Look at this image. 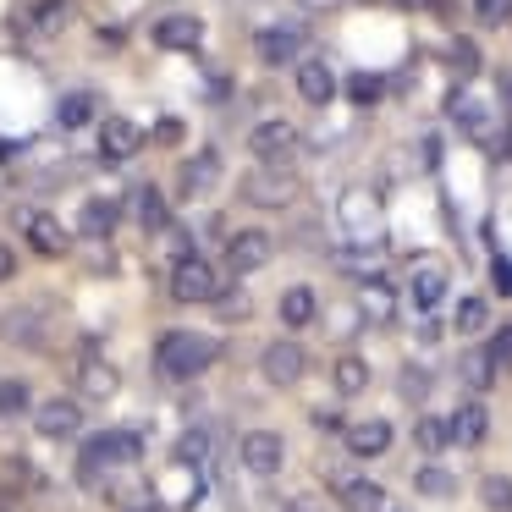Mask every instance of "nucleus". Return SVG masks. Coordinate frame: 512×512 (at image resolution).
Wrapping results in <instances>:
<instances>
[{"label": "nucleus", "mask_w": 512, "mask_h": 512, "mask_svg": "<svg viewBox=\"0 0 512 512\" xmlns=\"http://www.w3.org/2000/svg\"><path fill=\"white\" fill-rule=\"evenodd\" d=\"M149 39H155L160 50H193L204 39V23L193 12H166L155 28H149Z\"/></svg>", "instance_id": "16"}, {"label": "nucleus", "mask_w": 512, "mask_h": 512, "mask_svg": "<svg viewBox=\"0 0 512 512\" xmlns=\"http://www.w3.org/2000/svg\"><path fill=\"white\" fill-rule=\"evenodd\" d=\"M485 325H490V303L479 298V292H468V298L457 303V331H463V336H479Z\"/></svg>", "instance_id": "33"}, {"label": "nucleus", "mask_w": 512, "mask_h": 512, "mask_svg": "<svg viewBox=\"0 0 512 512\" xmlns=\"http://www.w3.org/2000/svg\"><path fill=\"white\" fill-rule=\"evenodd\" d=\"M441 298H446V270L441 265H419V270H413V281H408V303L419 314H430Z\"/></svg>", "instance_id": "22"}, {"label": "nucleus", "mask_w": 512, "mask_h": 512, "mask_svg": "<svg viewBox=\"0 0 512 512\" xmlns=\"http://www.w3.org/2000/svg\"><path fill=\"white\" fill-rule=\"evenodd\" d=\"M457 375H463L468 391H490L501 369H496V358H490V347H468V353L457 358Z\"/></svg>", "instance_id": "25"}, {"label": "nucleus", "mask_w": 512, "mask_h": 512, "mask_svg": "<svg viewBox=\"0 0 512 512\" xmlns=\"http://www.w3.org/2000/svg\"><path fill=\"white\" fill-rule=\"evenodd\" d=\"M413 490H419V496H452L457 479L446 474V468H435V463H419L413 468Z\"/></svg>", "instance_id": "32"}, {"label": "nucleus", "mask_w": 512, "mask_h": 512, "mask_svg": "<svg viewBox=\"0 0 512 512\" xmlns=\"http://www.w3.org/2000/svg\"><path fill=\"white\" fill-rule=\"evenodd\" d=\"M0 342H12V347H45L50 342V325H45V309L39 303H17V309L0 314Z\"/></svg>", "instance_id": "11"}, {"label": "nucleus", "mask_w": 512, "mask_h": 512, "mask_svg": "<svg viewBox=\"0 0 512 512\" xmlns=\"http://www.w3.org/2000/svg\"><path fill=\"white\" fill-rule=\"evenodd\" d=\"M446 441H452V424L435 419V413H419V424H413V446H419V452H441Z\"/></svg>", "instance_id": "31"}, {"label": "nucleus", "mask_w": 512, "mask_h": 512, "mask_svg": "<svg viewBox=\"0 0 512 512\" xmlns=\"http://www.w3.org/2000/svg\"><path fill=\"white\" fill-rule=\"evenodd\" d=\"M133 215H138V226H144V232H166V226H171L166 193H160V188H138L133 193Z\"/></svg>", "instance_id": "26"}, {"label": "nucleus", "mask_w": 512, "mask_h": 512, "mask_svg": "<svg viewBox=\"0 0 512 512\" xmlns=\"http://www.w3.org/2000/svg\"><path fill=\"white\" fill-rule=\"evenodd\" d=\"M452 67H457V72H468V78L479 72V50L468 45V39H457V45H452Z\"/></svg>", "instance_id": "41"}, {"label": "nucleus", "mask_w": 512, "mask_h": 512, "mask_svg": "<svg viewBox=\"0 0 512 512\" xmlns=\"http://www.w3.org/2000/svg\"><path fill=\"white\" fill-rule=\"evenodd\" d=\"M292 78H298V94L309 105H325L336 94V72L325 67V61H298V72H292Z\"/></svg>", "instance_id": "23"}, {"label": "nucleus", "mask_w": 512, "mask_h": 512, "mask_svg": "<svg viewBox=\"0 0 512 512\" xmlns=\"http://www.w3.org/2000/svg\"><path fill=\"white\" fill-rule=\"evenodd\" d=\"M490 281H496L501 298H512V259H496V265H490Z\"/></svg>", "instance_id": "43"}, {"label": "nucleus", "mask_w": 512, "mask_h": 512, "mask_svg": "<svg viewBox=\"0 0 512 512\" xmlns=\"http://www.w3.org/2000/svg\"><path fill=\"white\" fill-rule=\"evenodd\" d=\"M237 463H243L248 474L270 479V474H281V463H287V441H281L276 430H248L243 441H237Z\"/></svg>", "instance_id": "9"}, {"label": "nucleus", "mask_w": 512, "mask_h": 512, "mask_svg": "<svg viewBox=\"0 0 512 512\" xmlns=\"http://www.w3.org/2000/svg\"><path fill=\"white\" fill-rule=\"evenodd\" d=\"M237 199L254 204V210H292L298 182H292L287 166H254L243 182H237Z\"/></svg>", "instance_id": "3"}, {"label": "nucleus", "mask_w": 512, "mask_h": 512, "mask_svg": "<svg viewBox=\"0 0 512 512\" xmlns=\"http://www.w3.org/2000/svg\"><path fill=\"white\" fill-rule=\"evenodd\" d=\"M116 221H122V204H116V199H89V204H83V215H78V226L89 237H111Z\"/></svg>", "instance_id": "28"}, {"label": "nucleus", "mask_w": 512, "mask_h": 512, "mask_svg": "<svg viewBox=\"0 0 512 512\" xmlns=\"http://www.w3.org/2000/svg\"><path fill=\"white\" fill-rule=\"evenodd\" d=\"M490 358H496V369H512V325L490 331Z\"/></svg>", "instance_id": "40"}, {"label": "nucleus", "mask_w": 512, "mask_h": 512, "mask_svg": "<svg viewBox=\"0 0 512 512\" xmlns=\"http://www.w3.org/2000/svg\"><path fill=\"white\" fill-rule=\"evenodd\" d=\"M276 314H281V325H287V331H303V325H314V314H320V303H314V287H287V292H281V303H276Z\"/></svg>", "instance_id": "24"}, {"label": "nucleus", "mask_w": 512, "mask_h": 512, "mask_svg": "<svg viewBox=\"0 0 512 512\" xmlns=\"http://www.w3.org/2000/svg\"><path fill=\"white\" fill-rule=\"evenodd\" d=\"M0 512H34V501H28V490L0 485Z\"/></svg>", "instance_id": "42"}, {"label": "nucleus", "mask_w": 512, "mask_h": 512, "mask_svg": "<svg viewBox=\"0 0 512 512\" xmlns=\"http://www.w3.org/2000/svg\"><path fill=\"white\" fill-rule=\"evenodd\" d=\"M479 501H485V512H512V479L507 474H485L479 479Z\"/></svg>", "instance_id": "34"}, {"label": "nucleus", "mask_w": 512, "mask_h": 512, "mask_svg": "<svg viewBox=\"0 0 512 512\" xmlns=\"http://www.w3.org/2000/svg\"><path fill=\"white\" fill-rule=\"evenodd\" d=\"M331 485H336V496H342V512H386V485H380V479L347 474V479H331Z\"/></svg>", "instance_id": "17"}, {"label": "nucleus", "mask_w": 512, "mask_h": 512, "mask_svg": "<svg viewBox=\"0 0 512 512\" xmlns=\"http://www.w3.org/2000/svg\"><path fill=\"white\" fill-rule=\"evenodd\" d=\"M221 259H226L232 276H254V270H265L270 259H276V237L259 232V226H243V232L226 237V254Z\"/></svg>", "instance_id": "5"}, {"label": "nucleus", "mask_w": 512, "mask_h": 512, "mask_svg": "<svg viewBox=\"0 0 512 512\" xmlns=\"http://www.w3.org/2000/svg\"><path fill=\"white\" fill-rule=\"evenodd\" d=\"M342 435H347V452H353V457H380V452L391 446V435H397V430H391L386 419H353Z\"/></svg>", "instance_id": "19"}, {"label": "nucleus", "mask_w": 512, "mask_h": 512, "mask_svg": "<svg viewBox=\"0 0 512 512\" xmlns=\"http://www.w3.org/2000/svg\"><path fill=\"white\" fill-rule=\"evenodd\" d=\"M6 485H17V490H45V474H39L28 457H6Z\"/></svg>", "instance_id": "35"}, {"label": "nucleus", "mask_w": 512, "mask_h": 512, "mask_svg": "<svg viewBox=\"0 0 512 512\" xmlns=\"http://www.w3.org/2000/svg\"><path fill=\"white\" fill-rule=\"evenodd\" d=\"M369 380H375V375H369V364L358 353H342L331 364V391H336V397H364Z\"/></svg>", "instance_id": "21"}, {"label": "nucleus", "mask_w": 512, "mask_h": 512, "mask_svg": "<svg viewBox=\"0 0 512 512\" xmlns=\"http://www.w3.org/2000/svg\"><path fill=\"white\" fill-rule=\"evenodd\" d=\"M380 94H386V83H380L375 72H353V78H347V100L353 105H375Z\"/></svg>", "instance_id": "36"}, {"label": "nucleus", "mask_w": 512, "mask_h": 512, "mask_svg": "<svg viewBox=\"0 0 512 512\" xmlns=\"http://www.w3.org/2000/svg\"><path fill=\"white\" fill-rule=\"evenodd\" d=\"M314 424H320V430H347L342 413H314Z\"/></svg>", "instance_id": "46"}, {"label": "nucleus", "mask_w": 512, "mask_h": 512, "mask_svg": "<svg viewBox=\"0 0 512 512\" xmlns=\"http://www.w3.org/2000/svg\"><path fill=\"white\" fill-rule=\"evenodd\" d=\"M94 105H100V100H94L89 89H78V94H61V105H56V122L67 127V133H72V127H89V122H94Z\"/></svg>", "instance_id": "29"}, {"label": "nucleus", "mask_w": 512, "mask_h": 512, "mask_svg": "<svg viewBox=\"0 0 512 512\" xmlns=\"http://www.w3.org/2000/svg\"><path fill=\"white\" fill-rule=\"evenodd\" d=\"M287 512H303V507H287Z\"/></svg>", "instance_id": "48"}, {"label": "nucleus", "mask_w": 512, "mask_h": 512, "mask_svg": "<svg viewBox=\"0 0 512 512\" xmlns=\"http://www.w3.org/2000/svg\"><path fill=\"white\" fill-rule=\"evenodd\" d=\"M105 501H111L116 512H166L155 496V485H149L138 468H116V474L105 479Z\"/></svg>", "instance_id": "7"}, {"label": "nucleus", "mask_w": 512, "mask_h": 512, "mask_svg": "<svg viewBox=\"0 0 512 512\" xmlns=\"http://www.w3.org/2000/svg\"><path fill=\"white\" fill-rule=\"evenodd\" d=\"M28 408H34V386L17 380V375H6L0 380V419H23Z\"/></svg>", "instance_id": "30"}, {"label": "nucleus", "mask_w": 512, "mask_h": 512, "mask_svg": "<svg viewBox=\"0 0 512 512\" xmlns=\"http://www.w3.org/2000/svg\"><path fill=\"white\" fill-rule=\"evenodd\" d=\"M72 380H78V391L89 402H105V397H116V386H122V375H116V364H105L100 353H83L78 358V369H72Z\"/></svg>", "instance_id": "14"}, {"label": "nucleus", "mask_w": 512, "mask_h": 512, "mask_svg": "<svg viewBox=\"0 0 512 512\" xmlns=\"http://www.w3.org/2000/svg\"><path fill=\"white\" fill-rule=\"evenodd\" d=\"M67 17H72L67 0H34V6H28V34L50 39V34H61V28H67Z\"/></svg>", "instance_id": "27"}, {"label": "nucleus", "mask_w": 512, "mask_h": 512, "mask_svg": "<svg viewBox=\"0 0 512 512\" xmlns=\"http://www.w3.org/2000/svg\"><path fill=\"white\" fill-rule=\"evenodd\" d=\"M298 6H303V12H314V17H320V12H336L342 0H298Z\"/></svg>", "instance_id": "47"}, {"label": "nucleus", "mask_w": 512, "mask_h": 512, "mask_svg": "<svg viewBox=\"0 0 512 512\" xmlns=\"http://www.w3.org/2000/svg\"><path fill=\"white\" fill-rule=\"evenodd\" d=\"M138 457H144V441H138L133 430H100L83 441L78 452V485L83 490H105V479L116 474V468H138Z\"/></svg>", "instance_id": "1"}, {"label": "nucleus", "mask_w": 512, "mask_h": 512, "mask_svg": "<svg viewBox=\"0 0 512 512\" xmlns=\"http://www.w3.org/2000/svg\"><path fill=\"white\" fill-rule=\"evenodd\" d=\"M430 386H435V380H430V369H419V364H408V369H402V397H408L413 402V408H419V402L424 397H430Z\"/></svg>", "instance_id": "38"}, {"label": "nucleus", "mask_w": 512, "mask_h": 512, "mask_svg": "<svg viewBox=\"0 0 512 512\" xmlns=\"http://www.w3.org/2000/svg\"><path fill=\"white\" fill-rule=\"evenodd\" d=\"M446 424H452V441L457 446H479L490 435V413H485V402H479V397H463V408H457Z\"/></svg>", "instance_id": "20"}, {"label": "nucleus", "mask_w": 512, "mask_h": 512, "mask_svg": "<svg viewBox=\"0 0 512 512\" xmlns=\"http://www.w3.org/2000/svg\"><path fill=\"white\" fill-rule=\"evenodd\" d=\"M303 369H309V353H303L298 336H276V342H270L265 353H259V375H265L270 386H281V391L298 386Z\"/></svg>", "instance_id": "6"}, {"label": "nucleus", "mask_w": 512, "mask_h": 512, "mask_svg": "<svg viewBox=\"0 0 512 512\" xmlns=\"http://www.w3.org/2000/svg\"><path fill=\"white\" fill-rule=\"evenodd\" d=\"M215 353H221V342L204 331H166L155 342V375L160 380H193L215 364Z\"/></svg>", "instance_id": "2"}, {"label": "nucleus", "mask_w": 512, "mask_h": 512, "mask_svg": "<svg viewBox=\"0 0 512 512\" xmlns=\"http://www.w3.org/2000/svg\"><path fill=\"white\" fill-rule=\"evenodd\" d=\"M298 28H259L254 34V50H259V61H265V67H292V61H298Z\"/></svg>", "instance_id": "18"}, {"label": "nucleus", "mask_w": 512, "mask_h": 512, "mask_svg": "<svg viewBox=\"0 0 512 512\" xmlns=\"http://www.w3.org/2000/svg\"><path fill=\"white\" fill-rule=\"evenodd\" d=\"M155 144H182V122H160L155 127Z\"/></svg>", "instance_id": "44"}, {"label": "nucleus", "mask_w": 512, "mask_h": 512, "mask_svg": "<svg viewBox=\"0 0 512 512\" xmlns=\"http://www.w3.org/2000/svg\"><path fill=\"white\" fill-rule=\"evenodd\" d=\"M479 28H507L512 23V0H474Z\"/></svg>", "instance_id": "39"}, {"label": "nucleus", "mask_w": 512, "mask_h": 512, "mask_svg": "<svg viewBox=\"0 0 512 512\" xmlns=\"http://www.w3.org/2000/svg\"><path fill=\"white\" fill-rule=\"evenodd\" d=\"M292 149H298V127L281 122V116H270V122H259L254 133H248V155H254L259 166H287Z\"/></svg>", "instance_id": "8"}, {"label": "nucleus", "mask_w": 512, "mask_h": 512, "mask_svg": "<svg viewBox=\"0 0 512 512\" xmlns=\"http://www.w3.org/2000/svg\"><path fill=\"white\" fill-rule=\"evenodd\" d=\"M204 457H210V430H188L177 441V463H188V468H199Z\"/></svg>", "instance_id": "37"}, {"label": "nucleus", "mask_w": 512, "mask_h": 512, "mask_svg": "<svg viewBox=\"0 0 512 512\" xmlns=\"http://www.w3.org/2000/svg\"><path fill=\"white\" fill-rule=\"evenodd\" d=\"M34 430L45 441H78L83 435V402L78 397H50L34 408Z\"/></svg>", "instance_id": "10"}, {"label": "nucleus", "mask_w": 512, "mask_h": 512, "mask_svg": "<svg viewBox=\"0 0 512 512\" xmlns=\"http://www.w3.org/2000/svg\"><path fill=\"white\" fill-rule=\"evenodd\" d=\"M221 292H226V281L204 254H188L171 265V298L177 303H221Z\"/></svg>", "instance_id": "4"}, {"label": "nucleus", "mask_w": 512, "mask_h": 512, "mask_svg": "<svg viewBox=\"0 0 512 512\" xmlns=\"http://www.w3.org/2000/svg\"><path fill=\"white\" fill-rule=\"evenodd\" d=\"M23 237H28V248H34L39 259H61V254L72 248L67 226H61L50 210H28V215H23Z\"/></svg>", "instance_id": "13"}, {"label": "nucleus", "mask_w": 512, "mask_h": 512, "mask_svg": "<svg viewBox=\"0 0 512 512\" xmlns=\"http://www.w3.org/2000/svg\"><path fill=\"white\" fill-rule=\"evenodd\" d=\"M138 149H144V127H138L133 116H105L100 122V160L122 166V160H133Z\"/></svg>", "instance_id": "12"}, {"label": "nucleus", "mask_w": 512, "mask_h": 512, "mask_svg": "<svg viewBox=\"0 0 512 512\" xmlns=\"http://www.w3.org/2000/svg\"><path fill=\"white\" fill-rule=\"evenodd\" d=\"M215 182H221V155H215V149H199L193 160H182V171H177V193H182V199H204Z\"/></svg>", "instance_id": "15"}, {"label": "nucleus", "mask_w": 512, "mask_h": 512, "mask_svg": "<svg viewBox=\"0 0 512 512\" xmlns=\"http://www.w3.org/2000/svg\"><path fill=\"white\" fill-rule=\"evenodd\" d=\"M12 276H17V254L0 243V281H12Z\"/></svg>", "instance_id": "45"}]
</instances>
